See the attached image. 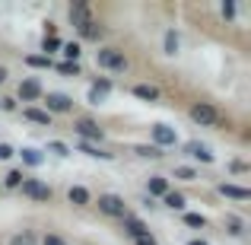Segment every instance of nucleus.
<instances>
[{
  "instance_id": "f257e3e1",
  "label": "nucleus",
  "mask_w": 251,
  "mask_h": 245,
  "mask_svg": "<svg viewBox=\"0 0 251 245\" xmlns=\"http://www.w3.org/2000/svg\"><path fill=\"white\" fill-rule=\"evenodd\" d=\"M96 67L102 70H111V74H124V70L130 67L127 54H124L121 48H111V45H102V48L96 51Z\"/></svg>"
},
{
  "instance_id": "f03ea898",
  "label": "nucleus",
  "mask_w": 251,
  "mask_h": 245,
  "mask_svg": "<svg viewBox=\"0 0 251 245\" xmlns=\"http://www.w3.org/2000/svg\"><path fill=\"white\" fill-rule=\"evenodd\" d=\"M188 118L194 124H201V128H223L220 109H216V105H210V102H194L188 109Z\"/></svg>"
},
{
  "instance_id": "7ed1b4c3",
  "label": "nucleus",
  "mask_w": 251,
  "mask_h": 245,
  "mask_svg": "<svg viewBox=\"0 0 251 245\" xmlns=\"http://www.w3.org/2000/svg\"><path fill=\"white\" fill-rule=\"evenodd\" d=\"M99 207V214L111 217V220H121V217H127V204H124L121 194H111V191H105V194H99V201H92Z\"/></svg>"
},
{
  "instance_id": "20e7f679",
  "label": "nucleus",
  "mask_w": 251,
  "mask_h": 245,
  "mask_svg": "<svg viewBox=\"0 0 251 245\" xmlns=\"http://www.w3.org/2000/svg\"><path fill=\"white\" fill-rule=\"evenodd\" d=\"M74 131H76V137H80V143H102L105 140V131H102V124L99 121H92V118H76L74 121Z\"/></svg>"
},
{
  "instance_id": "39448f33",
  "label": "nucleus",
  "mask_w": 251,
  "mask_h": 245,
  "mask_svg": "<svg viewBox=\"0 0 251 245\" xmlns=\"http://www.w3.org/2000/svg\"><path fill=\"white\" fill-rule=\"evenodd\" d=\"M42 102H45V111H48L51 118H54V115H70L74 105H76L74 96H67V92H45Z\"/></svg>"
},
{
  "instance_id": "423d86ee",
  "label": "nucleus",
  "mask_w": 251,
  "mask_h": 245,
  "mask_svg": "<svg viewBox=\"0 0 251 245\" xmlns=\"http://www.w3.org/2000/svg\"><path fill=\"white\" fill-rule=\"evenodd\" d=\"M19 191H23L29 201H38V204H48L51 197H54V191H51V185H45L42 178H23V185H19Z\"/></svg>"
},
{
  "instance_id": "0eeeda50",
  "label": "nucleus",
  "mask_w": 251,
  "mask_h": 245,
  "mask_svg": "<svg viewBox=\"0 0 251 245\" xmlns=\"http://www.w3.org/2000/svg\"><path fill=\"white\" fill-rule=\"evenodd\" d=\"M181 153L188 156V160H194V163H203V165L216 163L213 150H210L207 143H201V140H188V143H184V147H181Z\"/></svg>"
},
{
  "instance_id": "6e6552de",
  "label": "nucleus",
  "mask_w": 251,
  "mask_h": 245,
  "mask_svg": "<svg viewBox=\"0 0 251 245\" xmlns=\"http://www.w3.org/2000/svg\"><path fill=\"white\" fill-rule=\"evenodd\" d=\"M45 96V86L35 80V77H25V80H19L16 86V99H23V102H38V99Z\"/></svg>"
},
{
  "instance_id": "1a4fd4ad",
  "label": "nucleus",
  "mask_w": 251,
  "mask_h": 245,
  "mask_svg": "<svg viewBox=\"0 0 251 245\" xmlns=\"http://www.w3.org/2000/svg\"><path fill=\"white\" fill-rule=\"evenodd\" d=\"M153 147H159V150H166V147H175L178 143V134H175V128H169V124H153Z\"/></svg>"
},
{
  "instance_id": "9d476101",
  "label": "nucleus",
  "mask_w": 251,
  "mask_h": 245,
  "mask_svg": "<svg viewBox=\"0 0 251 245\" xmlns=\"http://www.w3.org/2000/svg\"><path fill=\"white\" fill-rule=\"evenodd\" d=\"M121 229L130 236V239H140V236H147V233H150L147 223H143L140 217H130V214H127V217H121Z\"/></svg>"
},
{
  "instance_id": "9b49d317",
  "label": "nucleus",
  "mask_w": 251,
  "mask_h": 245,
  "mask_svg": "<svg viewBox=\"0 0 251 245\" xmlns=\"http://www.w3.org/2000/svg\"><path fill=\"white\" fill-rule=\"evenodd\" d=\"M67 201L74 204V207H89L92 204V191L86 188V185H70L67 188Z\"/></svg>"
},
{
  "instance_id": "f8f14e48",
  "label": "nucleus",
  "mask_w": 251,
  "mask_h": 245,
  "mask_svg": "<svg viewBox=\"0 0 251 245\" xmlns=\"http://www.w3.org/2000/svg\"><path fill=\"white\" fill-rule=\"evenodd\" d=\"M216 191H220L223 197H229V201H248V197H251L248 188H242V185H232V182H220V185H216Z\"/></svg>"
},
{
  "instance_id": "ddd939ff",
  "label": "nucleus",
  "mask_w": 251,
  "mask_h": 245,
  "mask_svg": "<svg viewBox=\"0 0 251 245\" xmlns=\"http://www.w3.org/2000/svg\"><path fill=\"white\" fill-rule=\"evenodd\" d=\"M169 178L166 175H150L147 178V197L153 201V197H162V194H169Z\"/></svg>"
},
{
  "instance_id": "4468645a",
  "label": "nucleus",
  "mask_w": 251,
  "mask_h": 245,
  "mask_svg": "<svg viewBox=\"0 0 251 245\" xmlns=\"http://www.w3.org/2000/svg\"><path fill=\"white\" fill-rule=\"evenodd\" d=\"M23 118H25V121H32V124H42V128H51V121H54L45 109H35V105H25Z\"/></svg>"
},
{
  "instance_id": "2eb2a0df",
  "label": "nucleus",
  "mask_w": 251,
  "mask_h": 245,
  "mask_svg": "<svg viewBox=\"0 0 251 245\" xmlns=\"http://www.w3.org/2000/svg\"><path fill=\"white\" fill-rule=\"evenodd\" d=\"M130 92H134L140 102H159V96H162V92L156 89V86H150V83H134V86H130Z\"/></svg>"
},
{
  "instance_id": "dca6fc26",
  "label": "nucleus",
  "mask_w": 251,
  "mask_h": 245,
  "mask_svg": "<svg viewBox=\"0 0 251 245\" xmlns=\"http://www.w3.org/2000/svg\"><path fill=\"white\" fill-rule=\"evenodd\" d=\"M76 32H80V38H83V42H99V38L105 35L102 23H96V19H89V23H83V26H80Z\"/></svg>"
},
{
  "instance_id": "f3484780",
  "label": "nucleus",
  "mask_w": 251,
  "mask_h": 245,
  "mask_svg": "<svg viewBox=\"0 0 251 245\" xmlns=\"http://www.w3.org/2000/svg\"><path fill=\"white\" fill-rule=\"evenodd\" d=\"M92 19V10H89V3H74L70 6V23L76 26V29H80L83 23H89Z\"/></svg>"
},
{
  "instance_id": "a211bd4d",
  "label": "nucleus",
  "mask_w": 251,
  "mask_h": 245,
  "mask_svg": "<svg viewBox=\"0 0 251 245\" xmlns=\"http://www.w3.org/2000/svg\"><path fill=\"white\" fill-rule=\"evenodd\" d=\"M16 153L23 156V163L32 165V169H38V165L45 163V153H42V150H35V147H23V150H16Z\"/></svg>"
},
{
  "instance_id": "6ab92c4d",
  "label": "nucleus",
  "mask_w": 251,
  "mask_h": 245,
  "mask_svg": "<svg viewBox=\"0 0 251 245\" xmlns=\"http://www.w3.org/2000/svg\"><path fill=\"white\" fill-rule=\"evenodd\" d=\"M162 207H169V210H184V207H188V197H184L181 191H169V194H162Z\"/></svg>"
},
{
  "instance_id": "aec40b11",
  "label": "nucleus",
  "mask_w": 251,
  "mask_h": 245,
  "mask_svg": "<svg viewBox=\"0 0 251 245\" xmlns=\"http://www.w3.org/2000/svg\"><path fill=\"white\" fill-rule=\"evenodd\" d=\"M76 150H80V153H86V156H92V160H115V153L96 147V143H76Z\"/></svg>"
},
{
  "instance_id": "412c9836",
  "label": "nucleus",
  "mask_w": 251,
  "mask_h": 245,
  "mask_svg": "<svg viewBox=\"0 0 251 245\" xmlns=\"http://www.w3.org/2000/svg\"><path fill=\"white\" fill-rule=\"evenodd\" d=\"M23 169H10L3 178H0V188H10V191H19V185H23Z\"/></svg>"
},
{
  "instance_id": "4be33fe9",
  "label": "nucleus",
  "mask_w": 251,
  "mask_h": 245,
  "mask_svg": "<svg viewBox=\"0 0 251 245\" xmlns=\"http://www.w3.org/2000/svg\"><path fill=\"white\" fill-rule=\"evenodd\" d=\"M134 153L140 156V160H162V156H166L159 147H153V143H137V147H134Z\"/></svg>"
},
{
  "instance_id": "5701e85b",
  "label": "nucleus",
  "mask_w": 251,
  "mask_h": 245,
  "mask_svg": "<svg viewBox=\"0 0 251 245\" xmlns=\"http://www.w3.org/2000/svg\"><path fill=\"white\" fill-rule=\"evenodd\" d=\"M61 54L67 57L70 64H80V54H83V45H80V42H64V45H61Z\"/></svg>"
},
{
  "instance_id": "b1692460",
  "label": "nucleus",
  "mask_w": 251,
  "mask_h": 245,
  "mask_svg": "<svg viewBox=\"0 0 251 245\" xmlns=\"http://www.w3.org/2000/svg\"><path fill=\"white\" fill-rule=\"evenodd\" d=\"M162 48H166V54H169V57H175V54H178V48H181V38H178V32H175V29H169V32H166V38H162Z\"/></svg>"
},
{
  "instance_id": "393cba45",
  "label": "nucleus",
  "mask_w": 251,
  "mask_h": 245,
  "mask_svg": "<svg viewBox=\"0 0 251 245\" xmlns=\"http://www.w3.org/2000/svg\"><path fill=\"white\" fill-rule=\"evenodd\" d=\"M223 226H226L232 236H242V233H245V220H242V217H235V214H229L226 220H223Z\"/></svg>"
},
{
  "instance_id": "a878e982",
  "label": "nucleus",
  "mask_w": 251,
  "mask_h": 245,
  "mask_svg": "<svg viewBox=\"0 0 251 245\" xmlns=\"http://www.w3.org/2000/svg\"><path fill=\"white\" fill-rule=\"evenodd\" d=\"M25 67H35V70H51L54 64H51V57H45V54H29V57H25Z\"/></svg>"
},
{
  "instance_id": "bb28decb",
  "label": "nucleus",
  "mask_w": 251,
  "mask_h": 245,
  "mask_svg": "<svg viewBox=\"0 0 251 245\" xmlns=\"http://www.w3.org/2000/svg\"><path fill=\"white\" fill-rule=\"evenodd\" d=\"M175 178H181V182H197L201 172H197L194 165H175Z\"/></svg>"
},
{
  "instance_id": "cd10ccee",
  "label": "nucleus",
  "mask_w": 251,
  "mask_h": 245,
  "mask_svg": "<svg viewBox=\"0 0 251 245\" xmlns=\"http://www.w3.org/2000/svg\"><path fill=\"white\" fill-rule=\"evenodd\" d=\"M61 38H57V35H45L42 38V51H45V57H48V54H57V51H61Z\"/></svg>"
},
{
  "instance_id": "c85d7f7f",
  "label": "nucleus",
  "mask_w": 251,
  "mask_h": 245,
  "mask_svg": "<svg viewBox=\"0 0 251 245\" xmlns=\"http://www.w3.org/2000/svg\"><path fill=\"white\" fill-rule=\"evenodd\" d=\"M10 245H38V236L32 233V229H23V233H16L10 239Z\"/></svg>"
},
{
  "instance_id": "c756f323",
  "label": "nucleus",
  "mask_w": 251,
  "mask_h": 245,
  "mask_svg": "<svg viewBox=\"0 0 251 245\" xmlns=\"http://www.w3.org/2000/svg\"><path fill=\"white\" fill-rule=\"evenodd\" d=\"M184 226H191V229H207V217H203V214H184Z\"/></svg>"
},
{
  "instance_id": "7c9ffc66",
  "label": "nucleus",
  "mask_w": 251,
  "mask_h": 245,
  "mask_svg": "<svg viewBox=\"0 0 251 245\" xmlns=\"http://www.w3.org/2000/svg\"><path fill=\"white\" fill-rule=\"evenodd\" d=\"M45 150H48V153H54V156H70V147L64 140H48V147H45Z\"/></svg>"
},
{
  "instance_id": "2f4dec72",
  "label": "nucleus",
  "mask_w": 251,
  "mask_h": 245,
  "mask_svg": "<svg viewBox=\"0 0 251 245\" xmlns=\"http://www.w3.org/2000/svg\"><path fill=\"white\" fill-rule=\"evenodd\" d=\"M57 70H61L64 77H80V64H70V61H61Z\"/></svg>"
},
{
  "instance_id": "473e14b6",
  "label": "nucleus",
  "mask_w": 251,
  "mask_h": 245,
  "mask_svg": "<svg viewBox=\"0 0 251 245\" xmlns=\"http://www.w3.org/2000/svg\"><path fill=\"white\" fill-rule=\"evenodd\" d=\"M38 245H67V239H64V236H57V233H45L42 239H38Z\"/></svg>"
},
{
  "instance_id": "72a5a7b5",
  "label": "nucleus",
  "mask_w": 251,
  "mask_h": 245,
  "mask_svg": "<svg viewBox=\"0 0 251 245\" xmlns=\"http://www.w3.org/2000/svg\"><path fill=\"white\" fill-rule=\"evenodd\" d=\"M89 89H96V92H99V96H108V92H111V89H115V83H111V80H96V83H92V86H89Z\"/></svg>"
},
{
  "instance_id": "f704fd0d",
  "label": "nucleus",
  "mask_w": 251,
  "mask_h": 245,
  "mask_svg": "<svg viewBox=\"0 0 251 245\" xmlns=\"http://www.w3.org/2000/svg\"><path fill=\"white\" fill-rule=\"evenodd\" d=\"M16 156V150L10 147V143H0V163H6V160H13Z\"/></svg>"
},
{
  "instance_id": "c9c22d12",
  "label": "nucleus",
  "mask_w": 251,
  "mask_h": 245,
  "mask_svg": "<svg viewBox=\"0 0 251 245\" xmlns=\"http://www.w3.org/2000/svg\"><path fill=\"white\" fill-rule=\"evenodd\" d=\"M0 111H16V99L3 96V99H0Z\"/></svg>"
},
{
  "instance_id": "e433bc0d",
  "label": "nucleus",
  "mask_w": 251,
  "mask_h": 245,
  "mask_svg": "<svg viewBox=\"0 0 251 245\" xmlns=\"http://www.w3.org/2000/svg\"><path fill=\"white\" fill-rule=\"evenodd\" d=\"M229 169H232L235 175H245V172H248V163H242V160H232V163H229Z\"/></svg>"
},
{
  "instance_id": "4c0bfd02",
  "label": "nucleus",
  "mask_w": 251,
  "mask_h": 245,
  "mask_svg": "<svg viewBox=\"0 0 251 245\" xmlns=\"http://www.w3.org/2000/svg\"><path fill=\"white\" fill-rule=\"evenodd\" d=\"M220 13H223V19H235V13H239V10H235V3H223Z\"/></svg>"
},
{
  "instance_id": "58836bf2",
  "label": "nucleus",
  "mask_w": 251,
  "mask_h": 245,
  "mask_svg": "<svg viewBox=\"0 0 251 245\" xmlns=\"http://www.w3.org/2000/svg\"><path fill=\"white\" fill-rule=\"evenodd\" d=\"M134 245H156V239H153V233H147V236H140V239H134Z\"/></svg>"
},
{
  "instance_id": "ea45409f",
  "label": "nucleus",
  "mask_w": 251,
  "mask_h": 245,
  "mask_svg": "<svg viewBox=\"0 0 251 245\" xmlns=\"http://www.w3.org/2000/svg\"><path fill=\"white\" fill-rule=\"evenodd\" d=\"M6 77H10V70H6V67H3V64H0V86H3V83H6Z\"/></svg>"
},
{
  "instance_id": "a19ab883",
  "label": "nucleus",
  "mask_w": 251,
  "mask_h": 245,
  "mask_svg": "<svg viewBox=\"0 0 251 245\" xmlns=\"http://www.w3.org/2000/svg\"><path fill=\"white\" fill-rule=\"evenodd\" d=\"M188 245H207V239H191Z\"/></svg>"
},
{
  "instance_id": "79ce46f5",
  "label": "nucleus",
  "mask_w": 251,
  "mask_h": 245,
  "mask_svg": "<svg viewBox=\"0 0 251 245\" xmlns=\"http://www.w3.org/2000/svg\"><path fill=\"white\" fill-rule=\"evenodd\" d=\"M0 191H3V188H0Z\"/></svg>"
}]
</instances>
